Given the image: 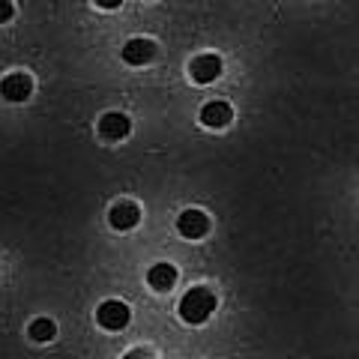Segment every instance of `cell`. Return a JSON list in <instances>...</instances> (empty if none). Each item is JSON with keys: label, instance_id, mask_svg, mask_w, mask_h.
Wrapping results in <instances>:
<instances>
[{"label": "cell", "instance_id": "cell-1", "mask_svg": "<svg viewBox=\"0 0 359 359\" xmlns=\"http://www.w3.org/2000/svg\"><path fill=\"white\" fill-rule=\"evenodd\" d=\"M212 311H216V297L207 287H192L180 299V318L186 323H204Z\"/></svg>", "mask_w": 359, "mask_h": 359}, {"label": "cell", "instance_id": "cell-2", "mask_svg": "<svg viewBox=\"0 0 359 359\" xmlns=\"http://www.w3.org/2000/svg\"><path fill=\"white\" fill-rule=\"evenodd\" d=\"M132 318V311L126 302H117V299H108L99 306L96 311V320H99V327L108 330V332H120V330H126V323Z\"/></svg>", "mask_w": 359, "mask_h": 359}, {"label": "cell", "instance_id": "cell-3", "mask_svg": "<svg viewBox=\"0 0 359 359\" xmlns=\"http://www.w3.org/2000/svg\"><path fill=\"white\" fill-rule=\"evenodd\" d=\"M177 231H180V237H186V240H201V237H207V231H210V219L201 210H186V212H180V219H177Z\"/></svg>", "mask_w": 359, "mask_h": 359}, {"label": "cell", "instance_id": "cell-4", "mask_svg": "<svg viewBox=\"0 0 359 359\" xmlns=\"http://www.w3.org/2000/svg\"><path fill=\"white\" fill-rule=\"evenodd\" d=\"M0 93H4L6 102H25V99H30V93H33V78L25 72L6 75L4 84H0Z\"/></svg>", "mask_w": 359, "mask_h": 359}, {"label": "cell", "instance_id": "cell-5", "mask_svg": "<svg viewBox=\"0 0 359 359\" xmlns=\"http://www.w3.org/2000/svg\"><path fill=\"white\" fill-rule=\"evenodd\" d=\"M189 75H192V81H198V84L216 81L222 75V57L219 54H201V57H195L192 66H189Z\"/></svg>", "mask_w": 359, "mask_h": 359}, {"label": "cell", "instance_id": "cell-6", "mask_svg": "<svg viewBox=\"0 0 359 359\" xmlns=\"http://www.w3.org/2000/svg\"><path fill=\"white\" fill-rule=\"evenodd\" d=\"M156 57V42L153 39H132L123 45V60H126L129 66H144V63H150Z\"/></svg>", "mask_w": 359, "mask_h": 359}, {"label": "cell", "instance_id": "cell-7", "mask_svg": "<svg viewBox=\"0 0 359 359\" xmlns=\"http://www.w3.org/2000/svg\"><path fill=\"white\" fill-rule=\"evenodd\" d=\"M231 117H233V108L228 105V102H207L204 108H201V123L204 126H210V129H222V126H228L231 123Z\"/></svg>", "mask_w": 359, "mask_h": 359}, {"label": "cell", "instance_id": "cell-8", "mask_svg": "<svg viewBox=\"0 0 359 359\" xmlns=\"http://www.w3.org/2000/svg\"><path fill=\"white\" fill-rule=\"evenodd\" d=\"M132 129V123L126 114H105L102 120H99V135L108 141H120V138H126Z\"/></svg>", "mask_w": 359, "mask_h": 359}, {"label": "cell", "instance_id": "cell-9", "mask_svg": "<svg viewBox=\"0 0 359 359\" xmlns=\"http://www.w3.org/2000/svg\"><path fill=\"white\" fill-rule=\"evenodd\" d=\"M138 219H141V210L135 204H114L108 212L111 228H117V231H132L138 224Z\"/></svg>", "mask_w": 359, "mask_h": 359}, {"label": "cell", "instance_id": "cell-10", "mask_svg": "<svg viewBox=\"0 0 359 359\" xmlns=\"http://www.w3.org/2000/svg\"><path fill=\"white\" fill-rule=\"evenodd\" d=\"M147 282H150L153 290H171L174 282H177V266H174V264H156V266L150 269Z\"/></svg>", "mask_w": 359, "mask_h": 359}, {"label": "cell", "instance_id": "cell-11", "mask_svg": "<svg viewBox=\"0 0 359 359\" xmlns=\"http://www.w3.org/2000/svg\"><path fill=\"white\" fill-rule=\"evenodd\" d=\"M54 335H57V327H54V320L39 318V320L30 323V339H33V341H51Z\"/></svg>", "mask_w": 359, "mask_h": 359}, {"label": "cell", "instance_id": "cell-12", "mask_svg": "<svg viewBox=\"0 0 359 359\" xmlns=\"http://www.w3.org/2000/svg\"><path fill=\"white\" fill-rule=\"evenodd\" d=\"M13 13H15L13 4H9V0H0V25H6V21L13 18Z\"/></svg>", "mask_w": 359, "mask_h": 359}, {"label": "cell", "instance_id": "cell-13", "mask_svg": "<svg viewBox=\"0 0 359 359\" xmlns=\"http://www.w3.org/2000/svg\"><path fill=\"white\" fill-rule=\"evenodd\" d=\"M93 4H96V6H102V9H117L123 0H93Z\"/></svg>", "mask_w": 359, "mask_h": 359}, {"label": "cell", "instance_id": "cell-14", "mask_svg": "<svg viewBox=\"0 0 359 359\" xmlns=\"http://www.w3.org/2000/svg\"><path fill=\"white\" fill-rule=\"evenodd\" d=\"M123 359H150V353H144V351H132V353H126Z\"/></svg>", "mask_w": 359, "mask_h": 359}]
</instances>
